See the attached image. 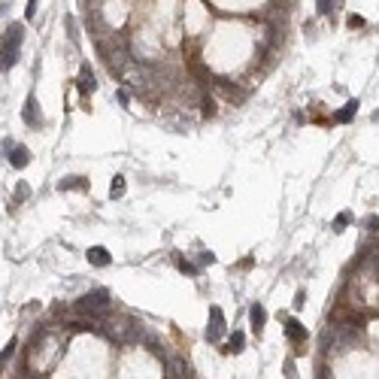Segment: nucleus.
<instances>
[{
    "mask_svg": "<svg viewBox=\"0 0 379 379\" xmlns=\"http://www.w3.org/2000/svg\"><path fill=\"white\" fill-rule=\"evenodd\" d=\"M9 164H12L15 170L28 167V164H31V152H28L25 146H12V152H9Z\"/></svg>",
    "mask_w": 379,
    "mask_h": 379,
    "instance_id": "nucleus-5",
    "label": "nucleus"
},
{
    "mask_svg": "<svg viewBox=\"0 0 379 379\" xmlns=\"http://www.w3.org/2000/svg\"><path fill=\"white\" fill-rule=\"evenodd\" d=\"M285 334H288L291 343H304V340H307V328H304L297 318H285Z\"/></svg>",
    "mask_w": 379,
    "mask_h": 379,
    "instance_id": "nucleus-4",
    "label": "nucleus"
},
{
    "mask_svg": "<svg viewBox=\"0 0 379 379\" xmlns=\"http://www.w3.org/2000/svg\"><path fill=\"white\" fill-rule=\"evenodd\" d=\"M109 194H112V197H122V194H125V176H115V179H112Z\"/></svg>",
    "mask_w": 379,
    "mask_h": 379,
    "instance_id": "nucleus-13",
    "label": "nucleus"
},
{
    "mask_svg": "<svg viewBox=\"0 0 379 379\" xmlns=\"http://www.w3.org/2000/svg\"><path fill=\"white\" fill-rule=\"evenodd\" d=\"M346 222H349V212H340V215H337V225H334V231H343Z\"/></svg>",
    "mask_w": 379,
    "mask_h": 379,
    "instance_id": "nucleus-17",
    "label": "nucleus"
},
{
    "mask_svg": "<svg viewBox=\"0 0 379 379\" xmlns=\"http://www.w3.org/2000/svg\"><path fill=\"white\" fill-rule=\"evenodd\" d=\"M22 115H25V122H28L31 128H39V125H43V115L36 112V97H34V94L28 97V104H25V109H22Z\"/></svg>",
    "mask_w": 379,
    "mask_h": 379,
    "instance_id": "nucleus-6",
    "label": "nucleus"
},
{
    "mask_svg": "<svg viewBox=\"0 0 379 379\" xmlns=\"http://www.w3.org/2000/svg\"><path fill=\"white\" fill-rule=\"evenodd\" d=\"M76 310L79 312H88V315H104L109 310V291H91V294H85V297H79V304H76Z\"/></svg>",
    "mask_w": 379,
    "mask_h": 379,
    "instance_id": "nucleus-2",
    "label": "nucleus"
},
{
    "mask_svg": "<svg viewBox=\"0 0 379 379\" xmlns=\"http://www.w3.org/2000/svg\"><path fill=\"white\" fill-rule=\"evenodd\" d=\"M61 191H70V188H85V179H79V176H70V179H61V185H58Z\"/></svg>",
    "mask_w": 379,
    "mask_h": 379,
    "instance_id": "nucleus-12",
    "label": "nucleus"
},
{
    "mask_svg": "<svg viewBox=\"0 0 379 379\" xmlns=\"http://www.w3.org/2000/svg\"><path fill=\"white\" fill-rule=\"evenodd\" d=\"M179 270H182V273H188V276L197 273V267H194V264H188V261H179Z\"/></svg>",
    "mask_w": 379,
    "mask_h": 379,
    "instance_id": "nucleus-15",
    "label": "nucleus"
},
{
    "mask_svg": "<svg viewBox=\"0 0 379 379\" xmlns=\"http://www.w3.org/2000/svg\"><path fill=\"white\" fill-rule=\"evenodd\" d=\"M22 39H25V25H9V28H6V34L0 39V70H3V73L15 67Z\"/></svg>",
    "mask_w": 379,
    "mask_h": 379,
    "instance_id": "nucleus-1",
    "label": "nucleus"
},
{
    "mask_svg": "<svg viewBox=\"0 0 379 379\" xmlns=\"http://www.w3.org/2000/svg\"><path fill=\"white\" fill-rule=\"evenodd\" d=\"M243 343H246V337H243L240 331H237V334H234V337L228 340V349H225V352H231V355H237V352H243Z\"/></svg>",
    "mask_w": 379,
    "mask_h": 379,
    "instance_id": "nucleus-10",
    "label": "nucleus"
},
{
    "mask_svg": "<svg viewBox=\"0 0 379 379\" xmlns=\"http://www.w3.org/2000/svg\"><path fill=\"white\" fill-rule=\"evenodd\" d=\"M25 15H28V18H34V15H36V0H28V9H25Z\"/></svg>",
    "mask_w": 379,
    "mask_h": 379,
    "instance_id": "nucleus-18",
    "label": "nucleus"
},
{
    "mask_svg": "<svg viewBox=\"0 0 379 379\" xmlns=\"http://www.w3.org/2000/svg\"><path fill=\"white\" fill-rule=\"evenodd\" d=\"M315 6H318V15H328V12H331V6H334V0H318Z\"/></svg>",
    "mask_w": 379,
    "mask_h": 379,
    "instance_id": "nucleus-14",
    "label": "nucleus"
},
{
    "mask_svg": "<svg viewBox=\"0 0 379 379\" xmlns=\"http://www.w3.org/2000/svg\"><path fill=\"white\" fill-rule=\"evenodd\" d=\"M222 334H225V312L218 310V307H209L207 340H209V343H215V340H222Z\"/></svg>",
    "mask_w": 379,
    "mask_h": 379,
    "instance_id": "nucleus-3",
    "label": "nucleus"
},
{
    "mask_svg": "<svg viewBox=\"0 0 379 379\" xmlns=\"http://www.w3.org/2000/svg\"><path fill=\"white\" fill-rule=\"evenodd\" d=\"M94 88H97V82H94V73H91L88 67H82V73H79V91H82V94H91Z\"/></svg>",
    "mask_w": 379,
    "mask_h": 379,
    "instance_id": "nucleus-9",
    "label": "nucleus"
},
{
    "mask_svg": "<svg viewBox=\"0 0 379 379\" xmlns=\"http://www.w3.org/2000/svg\"><path fill=\"white\" fill-rule=\"evenodd\" d=\"M355 109H358V101H349V104H346L343 109L337 112V122H349V118L355 115Z\"/></svg>",
    "mask_w": 379,
    "mask_h": 379,
    "instance_id": "nucleus-11",
    "label": "nucleus"
},
{
    "mask_svg": "<svg viewBox=\"0 0 379 379\" xmlns=\"http://www.w3.org/2000/svg\"><path fill=\"white\" fill-rule=\"evenodd\" d=\"M12 352H15V340H9V346H6V349L0 352V364H3V361H6V358L12 355Z\"/></svg>",
    "mask_w": 379,
    "mask_h": 379,
    "instance_id": "nucleus-16",
    "label": "nucleus"
},
{
    "mask_svg": "<svg viewBox=\"0 0 379 379\" xmlns=\"http://www.w3.org/2000/svg\"><path fill=\"white\" fill-rule=\"evenodd\" d=\"M249 318H252V331L261 334V331H264V322H267V310H264L261 304H255V307L249 310Z\"/></svg>",
    "mask_w": 379,
    "mask_h": 379,
    "instance_id": "nucleus-8",
    "label": "nucleus"
},
{
    "mask_svg": "<svg viewBox=\"0 0 379 379\" xmlns=\"http://www.w3.org/2000/svg\"><path fill=\"white\" fill-rule=\"evenodd\" d=\"M112 261V255L106 252L104 246H94V249H88V264H94V267H106Z\"/></svg>",
    "mask_w": 379,
    "mask_h": 379,
    "instance_id": "nucleus-7",
    "label": "nucleus"
}]
</instances>
